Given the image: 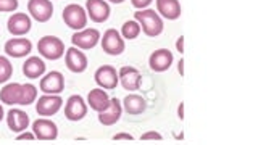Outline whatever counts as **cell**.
I'll list each match as a JSON object with an SVG mask.
<instances>
[{"label": "cell", "instance_id": "29", "mask_svg": "<svg viewBox=\"0 0 258 145\" xmlns=\"http://www.w3.org/2000/svg\"><path fill=\"white\" fill-rule=\"evenodd\" d=\"M141 139L142 140H161L163 137H161V134L155 132V131H149V132H145L141 135Z\"/></svg>", "mask_w": 258, "mask_h": 145}, {"label": "cell", "instance_id": "36", "mask_svg": "<svg viewBox=\"0 0 258 145\" xmlns=\"http://www.w3.org/2000/svg\"><path fill=\"white\" fill-rule=\"evenodd\" d=\"M4 119V108H2V105H0V121Z\"/></svg>", "mask_w": 258, "mask_h": 145}, {"label": "cell", "instance_id": "7", "mask_svg": "<svg viewBox=\"0 0 258 145\" xmlns=\"http://www.w3.org/2000/svg\"><path fill=\"white\" fill-rule=\"evenodd\" d=\"M28 12L39 23H47L53 15V5L50 0H29Z\"/></svg>", "mask_w": 258, "mask_h": 145}, {"label": "cell", "instance_id": "27", "mask_svg": "<svg viewBox=\"0 0 258 145\" xmlns=\"http://www.w3.org/2000/svg\"><path fill=\"white\" fill-rule=\"evenodd\" d=\"M37 99V87L34 84H23V99L21 105H31Z\"/></svg>", "mask_w": 258, "mask_h": 145}, {"label": "cell", "instance_id": "31", "mask_svg": "<svg viewBox=\"0 0 258 145\" xmlns=\"http://www.w3.org/2000/svg\"><path fill=\"white\" fill-rule=\"evenodd\" d=\"M34 139H36L34 132H23L16 137V140H34Z\"/></svg>", "mask_w": 258, "mask_h": 145}, {"label": "cell", "instance_id": "11", "mask_svg": "<svg viewBox=\"0 0 258 145\" xmlns=\"http://www.w3.org/2000/svg\"><path fill=\"white\" fill-rule=\"evenodd\" d=\"M173 52H169L168 48H158L155 50L149 58V66L152 71L155 72H163L166 69H169V66L173 64Z\"/></svg>", "mask_w": 258, "mask_h": 145}, {"label": "cell", "instance_id": "5", "mask_svg": "<svg viewBox=\"0 0 258 145\" xmlns=\"http://www.w3.org/2000/svg\"><path fill=\"white\" fill-rule=\"evenodd\" d=\"M61 105H63V100L58 94H45L37 100L36 111L39 116H52L55 113H58Z\"/></svg>", "mask_w": 258, "mask_h": 145}, {"label": "cell", "instance_id": "8", "mask_svg": "<svg viewBox=\"0 0 258 145\" xmlns=\"http://www.w3.org/2000/svg\"><path fill=\"white\" fill-rule=\"evenodd\" d=\"M124 39L121 37V34L116 29H108L105 31L103 39H102V48L103 52H107L108 55H121L124 52Z\"/></svg>", "mask_w": 258, "mask_h": 145}, {"label": "cell", "instance_id": "9", "mask_svg": "<svg viewBox=\"0 0 258 145\" xmlns=\"http://www.w3.org/2000/svg\"><path fill=\"white\" fill-rule=\"evenodd\" d=\"M87 115V103L81 95H71L64 105V116L70 121H81Z\"/></svg>", "mask_w": 258, "mask_h": 145}, {"label": "cell", "instance_id": "15", "mask_svg": "<svg viewBox=\"0 0 258 145\" xmlns=\"http://www.w3.org/2000/svg\"><path fill=\"white\" fill-rule=\"evenodd\" d=\"M64 61H67V68L71 72H84L87 68V56L78 47L68 48L67 55H64Z\"/></svg>", "mask_w": 258, "mask_h": 145}, {"label": "cell", "instance_id": "1", "mask_svg": "<svg viewBox=\"0 0 258 145\" xmlns=\"http://www.w3.org/2000/svg\"><path fill=\"white\" fill-rule=\"evenodd\" d=\"M134 20L141 24V31H144L145 36L157 37L163 32V20L160 18V15L155 13V10H137L134 13Z\"/></svg>", "mask_w": 258, "mask_h": 145}, {"label": "cell", "instance_id": "25", "mask_svg": "<svg viewBox=\"0 0 258 145\" xmlns=\"http://www.w3.org/2000/svg\"><path fill=\"white\" fill-rule=\"evenodd\" d=\"M141 34V24L137 23L136 20H129L123 24V28H121V36L124 39H136L137 36Z\"/></svg>", "mask_w": 258, "mask_h": 145}, {"label": "cell", "instance_id": "26", "mask_svg": "<svg viewBox=\"0 0 258 145\" xmlns=\"http://www.w3.org/2000/svg\"><path fill=\"white\" fill-rule=\"evenodd\" d=\"M13 75V64L10 63V60L7 56L0 55V84L7 83L8 79Z\"/></svg>", "mask_w": 258, "mask_h": 145}, {"label": "cell", "instance_id": "35", "mask_svg": "<svg viewBox=\"0 0 258 145\" xmlns=\"http://www.w3.org/2000/svg\"><path fill=\"white\" fill-rule=\"evenodd\" d=\"M177 71L181 72V76L184 75V60L182 58L179 60V63H177Z\"/></svg>", "mask_w": 258, "mask_h": 145}, {"label": "cell", "instance_id": "10", "mask_svg": "<svg viewBox=\"0 0 258 145\" xmlns=\"http://www.w3.org/2000/svg\"><path fill=\"white\" fill-rule=\"evenodd\" d=\"M94 78H95V83L99 84L102 89H105V91L116 89L118 81H119L116 69L113 66H110V64H103V66H100L95 71Z\"/></svg>", "mask_w": 258, "mask_h": 145}, {"label": "cell", "instance_id": "16", "mask_svg": "<svg viewBox=\"0 0 258 145\" xmlns=\"http://www.w3.org/2000/svg\"><path fill=\"white\" fill-rule=\"evenodd\" d=\"M121 113H123V105H121V102L115 97V99H110L107 108L99 111V121L103 126H113L119 121Z\"/></svg>", "mask_w": 258, "mask_h": 145}, {"label": "cell", "instance_id": "32", "mask_svg": "<svg viewBox=\"0 0 258 145\" xmlns=\"http://www.w3.org/2000/svg\"><path fill=\"white\" fill-rule=\"evenodd\" d=\"M113 139H115V140H133L134 137H133L131 134H124V132H121V134L113 135Z\"/></svg>", "mask_w": 258, "mask_h": 145}, {"label": "cell", "instance_id": "3", "mask_svg": "<svg viewBox=\"0 0 258 145\" xmlns=\"http://www.w3.org/2000/svg\"><path fill=\"white\" fill-rule=\"evenodd\" d=\"M63 21L67 23V26H70L71 29L81 31L87 26V12L81 5L71 4L68 7H64Z\"/></svg>", "mask_w": 258, "mask_h": 145}, {"label": "cell", "instance_id": "20", "mask_svg": "<svg viewBox=\"0 0 258 145\" xmlns=\"http://www.w3.org/2000/svg\"><path fill=\"white\" fill-rule=\"evenodd\" d=\"M23 99V84L10 83L0 91V100L5 105H21Z\"/></svg>", "mask_w": 258, "mask_h": 145}, {"label": "cell", "instance_id": "19", "mask_svg": "<svg viewBox=\"0 0 258 145\" xmlns=\"http://www.w3.org/2000/svg\"><path fill=\"white\" fill-rule=\"evenodd\" d=\"M32 50V44L29 39H10L5 44V52L13 58H23Z\"/></svg>", "mask_w": 258, "mask_h": 145}, {"label": "cell", "instance_id": "14", "mask_svg": "<svg viewBox=\"0 0 258 145\" xmlns=\"http://www.w3.org/2000/svg\"><path fill=\"white\" fill-rule=\"evenodd\" d=\"M7 29L13 36H24L31 31V18L26 13H13L7 23Z\"/></svg>", "mask_w": 258, "mask_h": 145}, {"label": "cell", "instance_id": "21", "mask_svg": "<svg viewBox=\"0 0 258 145\" xmlns=\"http://www.w3.org/2000/svg\"><path fill=\"white\" fill-rule=\"evenodd\" d=\"M157 12L166 20H177L181 16L179 0H155Z\"/></svg>", "mask_w": 258, "mask_h": 145}, {"label": "cell", "instance_id": "30", "mask_svg": "<svg viewBox=\"0 0 258 145\" xmlns=\"http://www.w3.org/2000/svg\"><path fill=\"white\" fill-rule=\"evenodd\" d=\"M133 7H136L137 10H144L145 7H149L152 4V0H131Z\"/></svg>", "mask_w": 258, "mask_h": 145}, {"label": "cell", "instance_id": "2", "mask_svg": "<svg viewBox=\"0 0 258 145\" xmlns=\"http://www.w3.org/2000/svg\"><path fill=\"white\" fill-rule=\"evenodd\" d=\"M39 53L47 60H60L64 55V44L55 36H44L37 42Z\"/></svg>", "mask_w": 258, "mask_h": 145}, {"label": "cell", "instance_id": "33", "mask_svg": "<svg viewBox=\"0 0 258 145\" xmlns=\"http://www.w3.org/2000/svg\"><path fill=\"white\" fill-rule=\"evenodd\" d=\"M176 48H177V52H179V53H184V37L182 36L177 37V40H176Z\"/></svg>", "mask_w": 258, "mask_h": 145}, {"label": "cell", "instance_id": "6", "mask_svg": "<svg viewBox=\"0 0 258 145\" xmlns=\"http://www.w3.org/2000/svg\"><path fill=\"white\" fill-rule=\"evenodd\" d=\"M32 132L39 140H55L58 137V127L50 119L39 118L32 123Z\"/></svg>", "mask_w": 258, "mask_h": 145}, {"label": "cell", "instance_id": "22", "mask_svg": "<svg viewBox=\"0 0 258 145\" xmlns=\"http://www.w3.org/2000/svg\"><path fill=\"white\" fill-rule=\"evenodd\" d=\"M121 105H123L124 111L127 113V115H142V113L147 110V102H145L141 95L137 94H129L124 97V100L121 102Z\"/></svg>", "mask_w": 258, "mask_h": 145}, {"label": "cell", "instance_id": "28", "mask_svg": "<svg viewBox=\"0 0 258 145\" xmlns=\"http://www.w3.org/2000/svg\"><path fill=\"white\" fill-rule=\"evenodd\" d=\"M18 8V0H0V12L12 13Z\"/></svg>", "mask_w": 258, "mask_h": 145}, {"label": "cell", "instance_id": "13", "mask_svg": "<svg viewBox=\"0 0 258 145\" xmlns=\"http://www.w3.org/2000/svg\"><path fill=\"white\" fill-rule=\"evenodd\" d=\"M86 12L94 23H103L110 16V5L105 0H87Z\"/></svg>", "mask_w": 258, "mask_h": 145}, {"label": "cell", "instance_id": "12", "mask_svg": "<svg viewBox=\"0 0 258 145\" xmlns=\"http://www.w3.org/2000/svg\"><path fill=\"white\" fill-rule=\"evenodd\" d=\"M39 87L44 94H60L64 89V78L60 71H50L40 79Z\"/></svg>", "mask_w": 258, "mask_h": 145}, {"label": "cell", "instance_id": "23", "mask_svg": "<svg viewBox=\"0 0 258 145\" xmlns=\"http://www.w3.org/2000/svg\"><path fill=\"white\" fill-rule=\"evenodd\" d=\"M87 103L94 111L99 113V111H102V110H105L108 107L110 97L102 87L100 89H92V91L89 92V95H87Z\"/></svg>", "mask_w": 258, "mask_h": 145}, {"label": "cell", "instance_id": "17", "mask_svg": "<svg viewBox=\"0 0 258 145\" xmlns=\"http://www.w3.org/2000/svg\"><path fill=\"white\" fill-rule=\"evenodd\" d=\"M118 78L121 81V86L126 91H139L142 81V75L139 72V69H136L133 66H123L118 72Z\"/></svg>", "mask_w": 258, "mask_h": 145}, {"label": "cell", "instance_id": "37", "mask_svg": "<svg viewBox=\"0 0 258 145\" xmlns=\"http://www.w3.org/2000/svg\"><path fill=\"white\" fill-rule=\"evenodd\" d=\"M110 2H113V4H123L124 0H110Z\"/></svg>", "mask_w": 258, "mask_h": 145}, {"label": "cell", "instance_id": "34", "mask_svg": "<svg viewBox=\"0 0 258 145\" xmlns=\"http://www.w3.org/2000/svg\"><path fill=\"white\" fill-rule=\"evenodd\" d=\"M177 118H179L181 121L184 119V103L181 102V105L177 107Z\"/></svg>", "mask_w": 258, "mask_h": 145}, {"label": "cell", "instance_id": "18", "mask_svg": "<svg viewBox=\"0 0 258 145\" xmlns=\"http://www.w3.org/2000/svg\"><path fill=\"white\" fill-rule=\"evenodd\" d=\"M7 124L12 132H23L29 126V115L20 108H12L7 115Z\"/></svg>", "mask_w": 258, "mask_h": 145}, {"label": "cell", "instance_id": "24", "mask_svg": "<svg viewBox=\"0 0 258 145\" xmlns=\"http://www.w3.org/2000/svg\"><path fill=\"white\" fill-rule=\"evenodd\" d=\"M23 72H24V76L29 79L42 78V75L45 72V63L40 60L39 56H29L23 64Z\"/></svg>", "mask_w": 258, "mask_h": 145}, {"label": "cell", "instance_id": "4", "mask_svg": "<svg viewBox=\"0 0 258 145\" xmlns=\"http://www.w3.org/2000/svg\"><path fill=\"white\" fill-rule=\"evenodd\" d=\"M100 40V32L97 29H81L76 31L75 34L71 36V42L75 47L81 48V50H91L94 48Z\"/></svg>", "mask_w": 258, "mask_h": 145}]
</instances>
